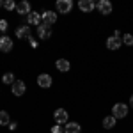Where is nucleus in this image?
Returning <instances> with one entry per match:
<instances>
[{"label":"nucleus","instance_id":"nucleus-11","mask_svg":"<svg viewBox=\"0 0 133 133\" xmlns=\"http://www.w3.org/2000/svg\"><path fill=\"white\" fill-rule=\"evenodd\" d=\"M51 76L50 75H46V73H41L39 76H37V85L39 87H43V89H48V87H51Z\"/></svg>","mask_w":133,"mask_h":133},{"label":"nucleus","instance_id":"nucleus-3","mask_svg":"<svg viewBox=\"0 0 133 133\" xmlns=\"http://www.w3.org/2000/svg\"><path fill=\"white\" fill-rule=\"evenodd\" d=\"M55 7L61 14H69L73 9V2L71 0H57L55 2Z\"/></svg>","mask_w":133,"mask_h":133},{"label":"nucleus","instance_id":"nucleus-1","mask_svg":"<svg viewBox=\"0 0 133 133\" xmlns=\"http://www.w3.org/2000/svg\"><path fill=\"white\" fill-rule=\"evenodd\" d=\"M123 46V41H121V32L115 30L114 32V36H110L108 39H107V48L108 50H119Z\"/></svg>","mask_w":133,"mask_h":133},{"label":"nucleus","instance_id":"nucleus-14","mask_svg":"<svg viewBox=\"0 0 133 133\" xmlns=\"http://www.w3.org/2000/svg\"><path fill=\"white\" fill-rule=\"evenodd\" d=\"M30 11H32V7H30V4H29L27 0H23V2H20V4H16V12H18V14L27 16Z\"/></svg>","mask_w":133,"mask_h":133},{"label":"nucleus","instance_id":"nucleus-17","mask_svg":"<svg viewBox=\"0 0 133 133\" xmlns=\"http://www.w3.org/2000/svg\"><path fill=\"white\" fill-rule=\"evenodd\" d=\"M115 123H117V119L114 115H107L103 119V128L105 130H112V128H115Z\"/></svg>","mask_w":133,"mask_h":133},{"label":"nucleus","instance_id":"nucleus-9","mask_svg":"<svg viewBox=\"0 0 133 133\" xmlns=\"http://www.w3.org/2000/svg\"><path fill=\"white\" fill-rule=\"evenodd\" d=\"M12 44L14 43H12V39H11L9 36H2L0 37V51H5V53L11 51L12 50Z\"/></svg>","mask_w":133,"mask_h":133},{"label":"nucleus","instance_id":"nucleus-23","mask_svg":"<svg viewBox=\"0 0 133 133\" xmlns=\"http://www.w3.org/2000/svg\"><path fill=\"white\" fill-rule=\"evenodd\" d=\"M51 133H64V128H62L61 124H55V126L51 128Z\"/></svg>","mask_w":133,"mask_h":133},{"label":"nucleus","instance_id":"nucleus-16","mask_svg":"<svg viewBox=\"0 0 133 133\" xmlns=\"http://www.w3.org/2000/svg\"><path fill=\"white\" fill-rule=\"evenodd\" d=\"M64 133H82V128L78 123H66Z\"/></svg>","mask_w":133,"mask_h":133},{"label":"nucleus","instance_id":"nucleus-27","mask_svg":"<svg viewBox=\"0 0 133 133\" xmlns=\"http://www.w3.org/2000/svg\"><path fill=\"white\" fill-rule=\"evenodd\" d=\"M2 5H4V2H2V0H0V7H2Z\"/></svg>","mask_w":133,"mask_h":133},{"label":"nucleus","instance_id":"nucleus-8","mask_svg":"<svg viewBox=\"0 0 133 133\" xmlns=\"http://www.w3.org/2000/svg\"><path fill=\"white\" fill-rule=\"evenodd\" d=\"M41 12H36V11H30L29 14H27V23L29 25H36V27H39L41 25Z\"/></svg>","mask_w":133,"mask_h":133},{"label":"nucleus","instance_id":"nucleus-6","mask_svg":"<svg viewBox=\"0 0 133 133\" xmlns=\"http://www.w3.org/2000/svg\"><path fill=\"white\" fill-rule=\"evenodd\" d=\"M96 9L99 11V14H105V16H107V14L112 12L114 7H112V4H110L108 0H99V2L96 4Z\"/></svg>","mask_w":133,"mask_h":133},{"label":"nucleus","instance_id":"nucleus-13","mask_svg":"<svg viewBox=\"0 0 133 133\" xmlns=\"http://www.w3.org/2000/svg\"><path fill=\"white\" fill-rule=\"evenodd\" d=\"M16 37H18V39H29V37H32L29 25H21V27H18V29H16Z\"/></svg>","mask_w":133,"mask_h":133},{"label":"nucleus","instance_id":"nucleus-18","mask_svg":"<svg viewBox=\"0 0 133 133\" xmlns=\"http://www.w3.org/2000/svg\"><path fill=\"white\" fill-rule=\"evenodd\" d=\"M11 119H9V114L5 110H0V126H9Z\"/></svg>","mask_w":133,"mask_h":133},{"label":"nucleus","instance_id":"nucleus-2","mask_svg":"<svg viewBox=\"0 0 133 133\" xmlns=\"http://www.w3.org/2000/svg\"><path fill=\"white\" fill-rule=\"evenodd\" d=\"M112 115L115 119H124V117L128 115V105H124V103H115L112 107Z\"/></svg>","mask_w":133,"mask_h":133},{"label":"nucleus","instance_id":"nucleus-22","mask_svg":"<svg viewBox=\"0 0 133 133\" xmlns=\"http://www.w3.org/2000/svg\"><path fill=\"white\" fill-rule=\"evenodd\" d=\"M7 27H9L7 20H0V32H5V30H7Z\"/></svg>","mask_w":133,"mask_h":133},{"label":"nucleus","instance_id":"nucleus-15","mask_svg":"<svg viewBox=\"0 0 133 133\" xmlns=\"http://www.w3.org/2000/svg\"><path fill=\"white\" fill-rule=\"evenodd\" d=\"M78 7H80V11H83V12H91V11L96 9V4H94L92 0H80V2H78Z\"/></svg>","mask_w":133,"mask_h":133},{"label":"nucleus","instance_id":"nucleus-10","mask_svg":"<svg viewBox=\"0 0 133 133\" xmlns=\"http://www.w3.org/2000/svg\"><path fill=\"white\" fill-rule=\"evenodd\" d=\"M37 37H39V39H50L51 37V29L48 25L41 23V25L37 27Z\"/></svg>","mask_w":133,"mask_h":133},{"label":"nucleus","instance_id":"nucleus-7","mask_svg":"<svg viewBox=\"0 0 133 133\" xmlns=\"http://www.w3.org/2000/svg\"><path fill=\"white\" fill-rule=\"evenodd\" d=\"M53 117H55V123L57 124H64V123H68V119H69V115H68V112L64 108H57L53 112Z\"/></svg>","mask_w":133,"mask_h":133},{"label":"nucleus","instance_id":"nucleus-5","mask_svg":"<svg viewBox=\"0 0 133 133\" xmlns=\"http://www.w3.org/2000/svg\"><path fill=\"white\" fill-rule=\"evenodd\" d=\"M11 91H12L14 96H23L25 91H27V85H25L23 80H14V83L11 85Z\"/></svg>","mask_w":133,"mask_h":133},{"label":"nucleus","instance_id":"nucleus-19","mask_svg":"<svg viewBox=\"0 0 133 133\" xmlns=\"http://www.w3.org/2000/svg\"><path fill=\"white\" fill-rule=\"evenodd\" d=\"M2 82L5 83V85H12V83H14V75H12V73H5V75L2 76Z\"/></svg>","mask_w":133,"mask_h":133},{"label":"nucleus","instance_id":"nucleus-4","mask_svg":"<svg viewBox=\"0 0 133 133\" xmlns=\"http://www.w3.org/2000/svg\"><path fill=\"white\" fill-rule=\"evenodd\" d=\"M41 20H43L44 25L51 27L53 23H57V12H55V11H44L41 14Z\"/></svg>","mask_w":133,"mask_h":133},{"label":"nucleus","instance_id":"nucleus-20","mask_svg":"<svg viewBox=\"0 0 133 133\" xmlns=\"http://www.w3.org/2000/svg\"><path fill=\"white\" fill-rule=\"evenodd\" d=\"M121 41H123V44H126V46H133V36L131 34H124L123 37H121Z\"/></svg>","mask_w":133,"mask_h":133},{"label":"nucleus","instance_id":"nucleus-26","mask_svg":"<svg viewBox=\"0 0 133 133\" xmlns=\"http://www.w3.org/2000/svg\"><path fill=\"white\" fill-rule=\"evenodd\" d=\"M130 107L133 108V94H131V98H130Z\"/></svg>","mask_w":133,"mask_h":133},{"label":"nucleus","instance_id":"nucleus-21","mask_svg":"<svg viewBox=\"0 0 133 133\" xmlns=\"http://www.w3.org/2000/svg\"><path fill=\"white\" fill-rule=\"evenodd\" d=\"M2 7L7 9V11H14L16 9V4H14V0H4V5Z\"/></svg>","mask_w":133,"mask_h":133},{"label":"nucleus","instance_id":"nucleus-24","mask_svg":"<svg viewBox=\"0 0 133 133\" xmlns=\"http://www.w3.org/2000/svg\"><path fill=\"white\" fill-rule=\"evenodd\" d=\"M29 43H30V46H32V48H37V41H36L34 37H29Z\"/></svg>","mask_w":133,"mask_h":133},{"label":"nucleus","instance_id":"nucleus-12","mask_svg":"<svg viewBox=\"0 0 133 133\" xmlns=\"http://www.w3.org/2000/svg\"><path fill=\"white\" fill-rule=\"evenodd\" d=\"M55 68H57V71H61V73H68L71 69V62L68 59H59L55 62Z\"/></svg>","mask_w":133,"mask_h":133},{"label":"nucleus","instance_id":"nucleus-25","mask_svg":"<svg viewBox=\"0 0 133 133\" xmlns=\"http://www.w3.org/2000/svg\"><path fill=\"white\" fill-rule=\"evenodd\" d=\"M16 128H18V124H16V123H9V130H11V131H14Z\"/></svg>","mask_w":133,"mask_h":133}]
</instances>
